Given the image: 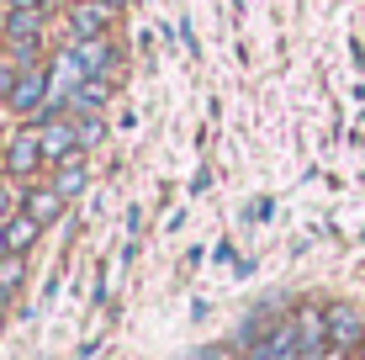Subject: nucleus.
Here are the masks:
<instances>
[{
    "mask_svg": "<svg viewBox=\"0 0 365 360\" xmlns=\"http://www.w3.org/2000/svg\"><path fill=\"white\" fill-rule=\"evenodd\" d=\"M0 43L11 48V58H16L21 69L43 64V6H37V11H6V21H0Z\"/></svg>",
    "mask_w": 365,
    "mask_h": 360,
    "instance_id": "f257e3e1",
    "label": "nucleus"
},
{
    "mask_svg": "<svg viewBox=\"0 0 365 360\" xmlns=\"http://www.w3.org/2000/svg\"><path fill=\"white\" fill-rule=\"evenodd\" d=\"M6 106L16 111V117H43V111L53 106V69L48 64H27L16 74V91L6 96Z\"/></svg>",
    "mask_w": 365,
    "mask_h": 360,
    "instance_id": "f03ea898",
    "label": "nucleus"
},
{
    "mask_svg": "<svg viewBox=\"0 0 365 360\" xmlns=\"http://www.w3.org/2000/svg\"><path fill=\"white\" fill-rule=\"evenodd\" d=\"M111 21H117V6H111V0H69V11H64L69 43H85V37H111Z\"/></svg>",
    "mask_w": 365,
    "mask_h": 360,
    "instance_id": "7ed1b4c3",
    "label": "nucleus"
},
{
    "mask_svg": "<svg viewBox=\"0 0 365 360\" xmlns=\"http://www.w3.org/2000/svg\"><path fill=\"white\" fill-rule=\"evenodd\" d=\"M37 133H43V159H48V165H64V159L85 154V148H80V128H74V117H53V111H43Z\"/></svg>",
    "mask_w": 365,
    "mask_h": 360,
    "instance_id": "20e7f679",
    "label": "nucleus"
},
{
    "mask_svg": "<svg viewBox=\"0 0 365 360\" xmlns=\"http://www.w3.org/2000/svg\"><path fill=\"white\" fill-rule=\"evenodd\" d=\"M43 165H48V159H43V133H37V122H27V128H21L16 138L6 143V175L32 180Z\"/></svg>",
    "mask_w": 365,
    "mask_h": 360,
    "instance_id": "39448f33",
    "label": "nucleus"
},
{
    "mask_svg": "<svg viewBox=\"0 0 365 360\" xmlns=\"http://www.w3.org/2000/svg\"><path fill=\"white\" fill-rule=\"evenodd\" d=\"M244 360H302V339H297V324L292 318H281L265 339H255L244 350Z\"/></svg>",
    "mask_w": 365,
    "mask_h": 360,
    "instance_id": "423d86ee",
    "label": "nucleus"
},
{
    "mask_svg": "<svg viewBox=\"0 0 365 360\" xmlns=\"http://www.w3.org/2000/svg\"><path fill=\"white\" fill-rule=\"evenodd\" d=\"M323 313H329V344H339V350H360L365 344V318L355 302H329Z\"/></svg>",
    "mask_w": 365,
    "mask_h": 360,
    "instance_id": "0eeeda50",
    "label": "nucleus"
},
{
    "mask_svg": "<svg viewBox=\"0 0 365 360\" xmlns=\"http://www.w3.org/2000/svg\"><path fill=\"white\" fill-rule=\"evenodd\" d=\"M64 207H69V202L53 191V180H48V185H32V191L21 196V212H32L43 228H48V222H58V212H64Z\"/></svg>",
    "mask_w": 365,
    "mask_h": 360,
    "instance_id": "6e6552de",
    "label": "nucleus"
},
{
    "mask_svg": "<svg viewBox=\"0 0 365 360\" xmlns=\"http://www.w3.org/2000/svg\"><path fill=\"white\" fill-rule=\"evenodd\" d=\"M85 185H91V170H85V154L64 159V165H53V191L74 202V196H85Z\"/></svg>",
    "mask_w": 365,
    "mask_h": 360,
    "instance_id": "1a4fd4ad",
    "label": "nucleus"
},
{
    "mask_svg": "<svg viewBox=\"0 0 365 360\" xmlns=\"http://www.w3.org/2000/svg\"><path fill=\"white\" fill-rule=\"evenodd\" d=\"M106 101H111V80L106 74H91V80L64 101V111H106Z\"/></svg>",
    "mask_w": 365,
    "mask_h": 360,
    "instance_id": "9d476101",
    "label": "nucleus"
},
{
    "mask_svg": "<svg viewBox=\"0 0 365 360\" xmlns=\"http://www.w3.org/2000/svg\"><path fill=\"white\" fill-rule=\"evenodd\" d=\"M0 228H6V244H11V254H27L32 244H37V233H43V222H37L32 212H11L6 222H0Z\"/></svg>",
    "mask_w": 365,
    "mask_h": 360,
    "instance_id": "9b49d317",
    "label": "nucleus"
},
{
    "mask_svg": "<svg viewBox=\"0 0 365 360\" xmlns=\"http://www.w3.org/2000/svg\"><path fill=\"white\" fill-rule=\"evenodd\" d=\"M21 281H27V254H6L0 259V313H6L11 297L21 292Z\"/></svg>",
    "mask_w": 365,
    "mask_h": 360,
    "instance_id": "f8f14e48",
    "label": "nucleus"
},
{
    "mask_svg": "<svg viewBox=\"0 0 365 360\" xmlns=\"http://www.w3.org/2000/svg\"><path fill=\"white\" fill-rule=\"evenodd\" d=\"M85 58V69L91 74H106L111 64H117V48H111V37H85V43H74Z\"/></svg>",
    "mask_w": 365,
    "mask_h": 360,
    "instance_id": "ddd939ff",
    "label": "nucleus"
},
{
    "mask_svg": "<svg viewBox=\"0 0 365 360\" xmlns=\"http://www.w3.org/2000/svg\"><path fill=\"white\" fill-rule=\"evenodd\" d=\"M16 74H21V64H16V58H11V48L0 43V101H6V96L16 91Z\"/></svg>",
    "mask_w": 365,
    "mask_h": 360,
    "instance_id": "4468645a",
    "label": "nucleus"
},
{
    "mask_svg": "<svg viewBox=\"0 0 365 360\" xmlns=\"http://www.w3.org/2000/svg\"><path fill=\"white\" fill-rule=\"evenodd\" d=\"M11 212H16V196H11V185H0V222H6Z\"/></svg>",
    "mask_w": 365,
    "mask_h": 360,
    "instance_id": "2eb2a0df",
    "label": "nucleus"
},
{
    "mask_svg": "<svg viewBox=\"0 0 365 360\" xmlns=\"http://www.w3.org/2000/svg\"><path fill=\"white\" fill-rule=\"evenodd\" d=\"M43 0H6V11H37Z\"/></svg>",
    "mask_w": 365,
    "mask_h": 360,
    "instance_id": "dca6fc26",
    "label": "nucleus"
},
{
    "mask_svg": "<svg viewBox=\"0 0 365 360\" xmlns=\"http://www.w3.org/2000/svg\"><path fill=\"white\" fill-rule=\"evenodd\" d=\"M191 360H217V350H201V355H191Z\"/></svg>",
    "mask_w": 365,
    "mask_h": 360,
    "instance_id": "f3484780",
    "label": "nucleus"
},
{
    "mask_svg": "<svg viewBox=\"0 0 365 360\" xmlns=\"http://www.w3.org/2000/svg\"><path fill=\"white\" fill-rule=\"evenodd\" d=\"M111 6H117V11H122V6H138V0H111Z\"/></svg>",
    "mask_w": 365,
    "mask_h": 360,
    "instance_id": "a211bd4d",
    "label": "nucleus"
},
{
    "mask_svg": "<svg viewBox=\"0 0 365 360\" xmlns=\"http://www.w3.org/2000/svg\"><path fill=\"white\" fill-rule=\"evenodd\" d=\"M0 170H6V148H0Z\"/></svg>",
    "mask_w": 365,
    "mask_h": 360,
    "instance_id": "6ab92c4d",
    "label": "nucleus"
},
{
    "mask_svg": "<svg viewBox=\"0 0 365 360\" xmlns=\"http://www.w3.org/2000/svg\"><path fill=\"white\" fill-rule=\"evenodd\" d=\"M360 360H365V344H360Z\"/></svg>",
    "mask_w": 365,
    "mask_h": 360,
    "instance_id": "aec40b11",
    "label": "nucleus"
},
{
    "mask_svg": "<svg viewBox=\"0 0 365 360\" xmlns=\"http://www.w3.org/2000/svg\"><path fill=\"white\" fill-rule=\"evenodd\" d=\"M0 6H6V0H0Z\"/></svg>",
    "mask_w": 365,
    "mask_h": 360,
    "instance_id": "412c9836",
    "label": "nucleus"
}]
</instances>
